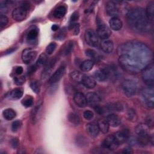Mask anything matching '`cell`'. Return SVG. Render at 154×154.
Masks as SVG:
<instances>
[{
    "instance_id": "obj_1",
    "label": "cell",
    "mask_w": 154,
    "mask_h": 154,
    "mask_svg": "<svg viewBox=\"0 0 154 154\" xmlns=\"http://www.w3.org/2000/svg\"><path fill=\"white\" fill-rule=\"evenodd\" d=\"M119 61L122 67L128 72L137 73L143 70L150 59L148 48L138 42L125 43L119 48Z\"/></svg>"
},
{
    "instance_id": "obj_2",
    "label": "cell",
    "mask_w": 154,
    "mask_h": 154,
    "mask_svg": "<svg viewBox=\"0 0 154 154\" xmlns=\"http://www.w3.org/2000/svg\"><path fill=\"white\" fill-rule=\"evenodd\" d=\"M128 21L131 28L137 32L145 31L149 26L145 10L141 8H135L129 11L127 14Z\"/></svg>"
},
{
    "instance_id": "obj_3",
    "label": "cell",
    "mask_w": 154,
    "mask_h": 154,
    "mask_svg": "<svg viewBox=\"0 0 154 154\" xmlns=\"http://www.w3.org/2000/svg\"><path fill=\"white\" fill-rule=\"evenodd\" d=\"M142 78L148 86H153L154 82V69L153 64L147 65L142 71Z\"/></svg>"
},
{
    "instance_id": "obj_4",
    "label": "cell",
    "mask_w": 154,
    "mask_h": 154,
    "mask_svg": "<svg viewBox=\"0 0 154 154\" xmlns=\"http://www.w3.org/2000/svg\"><path fill=\"white\" fill-rule=\"evenodd\" d=\"M144 89L142 92V98L143 105L147 108H153V86Z\"/></svg>"
},
{
    "instance_id": "obj_5",
    "label": "cell",
    "mask_w": 154,
    "mask_h": 154,
    "mask_svg": "<svg viewBox=\"0 0 154 154\" xmlns=\"http://www.w3.org/2000/svg\"><path fill=\"white\" fill-rule=\"evenodd\" d=\"M122 88L124 94L127 97L134 96L137 90V86L135 81L131 79H126L122 84Z\"/></svg>"
},
{
    "instance_id": "obj_6",
    "label": "cell",
    "mask_w": 154,
    "mask_h": 154,
    "mask_svg": "<svg viewBox=\"0 0 154 154\" xmlns=\"http://www.w3.org/2000/svg\"><path fill=\"white\" fill-rule=\"evenodd\" d=\"M119 145L120 144L119 143L114 135H108L103 140L102 143V146L103 148L109 150H114L117 149Z\"/></svg>"
},
{
    "instance_id": "obj_7",
    "label": "cell",
    "mask_w": 154,
    "mask_h": 154,
    "mask_svg": "<svg viewBox=\"0 0 154 154\" xmlns=\"http://www.w3.org/2000/svg\"><path fill=\"white\" fill-rule=\"evenodd\" d=\"M85 40L87 43L93 47H96L99 44V38L97 33L91 29L86 31L85 33Z\"/></svg>"
},
{
    "instance_id": "obj_8",
    "label": "cell",
    "mask_w": 154,
    "mask_h": 154,
    "mask_svg": "<svg viewBox=\"0 0 154 154\" xmlns=\"http://www.w3.org/2000/svg\"><path fill=\"white\" fill-rule=\"evenodd\" d=\"M37 52L31 48L24 49L22 53V60L25 64L32 63L37 57Z\"/></svg>"
},
{
    "instance_id": "obj_9",
    "label": "cell",
    "mask_w": 154,
    "mask_h": 154,
    "mask_svg": "<svg viewBox=\"0 0 154 154\" xmlns=\"http://www.w3.org/2000/svg\"><path fill=\"white\" fill-rule=\"evenodd\" d=\"M96 33L99 38L102 40L107 39L111 34L109 28L105 23H99Z\"/></svg>"
},
{
    "instance_id": "obj_10",
    "label": "cell",
    "mask_w": 154,
    "mask_h": 154,
    "mask_svg": "<svg viewBox=\"0 0 154 154\" xmlns=\"http://www.w3.org/2000/svg\"><path fill=\"white\" fill-rule=\"evenodd\" d=\"M27 10L22 6L15 8L12 11V17L14 20L17 22L23 20L27 15Z\"/></svg>"
},
{
    "instance_id": "obj_11",
    "label": "cell",
    "mask_w": 154,
    "mask_h": 154,
    "mask_svg": "<svg viewBox=\"0 0 154 154\" xmlns=\"http://www.w3.org/2000/svg\"><path fill=\"white\" fill-rule=\"evenodd\" d=\"M66 70V64H62L57 70L53 73L51 77L49 79V82L50 84H55L58 82L61 78L63 76Z\"/></svg>"
},
{
    "instance_id": "obj_12",
    "label": "cell",
    "mask_w": 154,
    "mask_h": 154,
    "mask_svg": "<svg viewBox=\"0 0 154 154\" xmlns=\"http://www.w3.org/2000/svg\"><path fill=\"white\" fill-rule=\"evenodd\" d=\"M106 11L112 17H117L119 13V9L117 3L114 1L108 2L106 5Z\"/></svg>"
},
{
    "instance_id": "obj_13",
    "label": "cell",
    "mask_w": 154,
    "mask_h": 154,
    "mask_svg": "<svg viewBox=\"0 0 154 154\" xmlns=\"http://www.w3.org/2000/svg\"><path fill=\"white\" fill-rule=\"evenodd\" d=\"M38 35V30L36 27L30 28L26 35V42L32 45L37 44Z\"/></svg>"
},
{
    "instance_id": "obj_14",
    "label": "cell",
    "mask_w": 154,
    "mask_h": 154,
    "mask_svg": "<svg viewBox=\"0 0 154 154\" xmlns=\"http://www.w3.org/2000/svg\"><path fill=\"white\" fill-rule=\"evenodd\" d=\"M73 100L75 104L80 108H84L87 104L85 96L80 92H77L74 94Z\"/></svg>"
},
{
    "instance_id": "obj_15",
    "label": "cell",
    "mask_w": 154,
    "mask_h": 154,
    "mask_svg": "<svg viewBox=\"0 0 154 154\" xmlns=\"http://www.w3.org/2000/svg\"><path fill=\"white\" fill-rule=\"evenodd\" d=\"M85 129L87 134L92 137H97L100 131L97 124H96L94 123H87L85 126Z\"/></svg>"
},
{
    "instance_id": "obj_16",
    "label": "cell",
    "mask_w": 154,
    "mask_h": 154,
    "mask_svg": "<svg viewBox=\"0 0 154 154\" xmlns=\"http://www.w3.org/2000/svg\"><path fill=\"white\" fill-rule=\"evenodd\" d=\"M135 132L137 136H147L149 135V126L144 123L138 125L135 128Z\"/></svg>"
},
{
    "instance_id": "obj_17",
    "label": "cell",
    "mask_w": 154,
    "mask_h": 154,
    "mask_svg": "<svg viewBox=\"0 0 154 154\" xmlns=\"http://www.w3.org/2000/svg\"><path fill=\"white\" fill-rule=\"evenodd\" d=\"M106 120L108 122L109 125L114 128L119 126L121 123V120L120 117L117 114L114 113L108 115Z\"/></svg>"
},
{
    "instance_id": "obj_18",
    "label": "cell",
    "mask_w": 154,
    "mask_h": 154,
    "mask_svg": "<svg viewBox=\"0 0 154 154\" xmlns=\"http://www.w3.org/2000/svg\"><path fill=\"white\" fill-rule=\"evenodd\" d=\"M86 99L87 103L92 105H97V103L100 101V98L97 94L94 92H89L86 95Z\"/></svg>"
},
{
    "instance_id": "obj_19",
    "label": "cell",
    "mask_w": 154,
    "mask_h": 154,
    "mask_svg": "<svg viewBox=\"0 0 154 154\" xmlns=\"http://www.w3.org/2000/svg\"><path fill=\"white\" fill-rule=\"evenodd\" d=\"M109 75V72L108 70L104 69H99L96 70L93 75L94 78L95 80L98 81H103L106 79Z\"/></svg>"
},
{
    "instance_id": "obj_20",
    "label": "cell",
    "mask_w": 154,
    "mask_h": 154,
    "mask_svg": "<svg viewBox=\"0 0 154 154\" xmlns=\"http://www.w3.org/2000/svg\"><path fill=\"white\" fill-rule=\"evenodd\" d=\"M115 137L119 143L120 144L125 142L128 138L129 136V133L128 129H124L121 131H119L114 134Z\"/></svg>"
},
{
    "instance_id": "obj_21",
    "label": "cell",
    "mask_w": 154,
    "mask_h": 154,
    "mask_svg": "<svg viewBox=\"0 0 154 154\" xmlns=\"http://www.w3.org/2000/svg\"><path fill=\"white\" fill-rule=\"evenodd\" d=\"M111 29L114 31H119L122 28V22L118 17H112L109 21Z\"/></svg>"
},
{
    "instance_id": "obj_22",
    "label": "cell",
    "mask_w": 154,
    "mask_h": 154,
    "mask_svg": "<svg viewBox=\"0 0 154 154\" xmlns=\"http://www.w3.org/2000/svg\"><path fill=\"white\" fill-rule=\"evenodd\" d=\"M102 50L105 53H111L114 48L113 42L109 39L103 40L100 44Z\"/></svg>"
},
{
    "instance_id": "obj_23",
    "label": "cell",
    "mask_w": 154,
    "mask_h": 154,
    "mask_svg": "<svg viewBox=\"0 0 154 154\" xmlns=\"http://www.w3.org/2000/svg\"><path fill=\"white\" fill-rule=\"evenodd\" d=\"M82 83L86 88L90 89L93 88L96 85V82L94 78L85 75L82 81Z\"/></svg>"
},
{
    "instance_id": "obj_24",
    "label": "cell",
    "mask_w": 154,
    "mask_h": 154,
    "mask_svg": "<svg viewBox=\"0 0 154 154\" xmlns=\"http://www.w3.org/2000/svg\"><path fill=\"white\" fill-rule=\"evenodd\" d=\"M145 12L148 20L149 22H153L154 18V2L153 1L148 4Z\"/></svg>"
},
{
    "instance_id": "obj_25",
    "label": "cell",
    "mask_w": 154,
    "mask_h": 154,
    "mask_svg": "<svg viewBox=\"0 0 154 154\" xmlns=\"http://www.w3.org/2000/svg\"><path fill=\"white\" fill-rule=\"evenodd\" d=\"M97 126L99 131L103 134H106L109 131V125L106 119H100L97 121Z\"/></svg>"
},
{
    "instance_id": "obj_26",
    "label": "cell",
    "mask_w": 154,
    "mask_h": 154,
    "mask_svg": "<svg viewBox=\"0 0 154 154\" xmlns=\"http://www.w3.org/2000/svg\"><path fill=\"white\" fill-rule=\"evenodd\" d=\"M85 75L81 72L75 70L71 72L70 75V77L71 79L76 82L82 83V81L84 78Z\"/></svg>"
},
{
    "instance_id": "obj_27",
    "label": "cell",
    "mask_w": 154,
    "mask_h": 154,
    "mask_svg": "<svg viewBox=\"0 0 154 154\" xmlns=\"http://www.w3.org/2000/svg\"><path fill=\"white\" fill-rule=\"evenodd\" d=\"M66 8L63 5H60L57 7L54 11V16L57 19L63 18L66 13Z\"/></svg>"
},
{
    "instance_id": "obj_28",
    "label": "cell",
    "mask_w": 154,
    "mask_h": 154,
    "mask_svg": "<svg viewBox=\"0 0 154 154\" xmlns=\"http://www.w3.org/2000/svg\"><path fill=\"white\" fill-rule=\"evenodd\" d=\"M106 107L111 111H122L123 109V105L119 102L109 103Z\"/></svg>"
},
{
    "instance_id": "obj_29",
    "label": "cell",
    "mask_w": 154,
    "mask_h": 154,
    "mask_svg": "<svg viewBox=\"0 0 154 154\" xmlns=\"http://www.w3.org/2000/svg\"><path fill=\"white\" fill-rule=\"evenodd\" d=\"M23 92L22 88H16L10 91L9 94V97L12 99L17 100L22 97V96H23Z\"/></svg>"
},
{
    "instance_id": "obj_30",
    "label": "cell",
    "mask_w": 154,
    "mask_h": 154,
    "mask_svg": "<svg viewBox=\"0 0 154 154\" xmlns=\"http://www.w3.org/2000/svg\"><path fill=\"white\" fill-rule=\"evenodd\" d=\"M2 115L6 120H11L16 117V113L13 109L7 108V109H5L3 111Z\"/></svg>"
},
{
    "instance_id": "obj_31",
    "label": "cell",
    "mask_w": 154,
    "mask_h": 154,
    "mask_svg": "<svg viewBox=\"0 0 154 154\" xmlns=\"http://www.w3.org/2000/svg\"><path fill=\"white\" fill-rule=\"evenodd\" d=\"M94 62L91 60H87L83 61L81 66V69L84 72H88L93 68Z\"/></svg>"
},
{
    "instance_id": "obj_32",
    "label": "cell",
    "mask_w": 154,
    "mask_h": 154,
    "mask_svg": "<svg viewBox=\"0 0 154 154\" xmlns=\"http://www.w3.org/2000/svg\"><path fill=\"white\" fill-rule=\"evenodd\" d=\"M69 121L73 125L78 126L80 123V118L78 114L74 112H70L68 115Z\"/></svg>"
},
{
    "instance_id": "obj_33",
    "label": "cell",
    "mask_w": 154,
    "mask_h": 154,
    "mask_svg": "<svg viewBox=\"0 0 154 154\" xmlns=\"http://www.w3.org/2000/svg\"><path fill=\"white\" fill-rule=\"evenodd\" d=\"M40 106L41 105H37L32 111L31 112V120L32 122L33 123H35L36 121H37V117L38 116L39 114V111H40Z\"/></svg>"
},
{
    "instance_id": "obj_34",
    "label": "cell",
    "mask_w": 154,
    "mask_h": 154,
    "mask_svg": "<svg viewBox=\"0 0 154 154\" xmlns=\"http://www.w3.org/2000/svg\"><path fill=\"white\" fill-rule=\"evenodd\" d=\"M48 61V56L45 53H42L36 62L37 66H42L45 65Z\"/></svg>"
},
{
    "instance_id": "obj_35",
    "label": "cell",
    "mask_w": 154,
    "mask_h": 154,
    "mask_svg": "<svg viewBox=\"0 0 154 154\" xmlns=\"http://www.w3.org/2000/svg\"><path fill=\"white\" fill-rule=\"evenodd\" d=\"M34 99L31 96H26L21 102L22 104L26 108L29 107L32 105Z\"/></svg>"
},
{
    "instance_id": "obj_36",
    "label": "cell",
    "mask_w": 154,
    "mask_h": 154,
    "mask_svg": "<svg viewBox=\"0 0 154 154\" xmlns=\"http://www.w3.org/2000/svg\"><path fill=\"white\" fill-rule=\"evenodd\" d=\"M127 118L129 121L133 122H136L137 120V115L135 111L132 109H129L127 112Z\"/></svg>"
},
{
    "instance_id": "obj_37",
    "label": "cell",
    "mask_w": 154,
    "mask_h": 154,
    "mask_svg": "<svg viewBox=\"0 0 154 154\" xmlns=\"http://www.w3.org/2000/svg\"><path fill=\"white\" fill-rule=\"evenodd\" d=\"M30 87L35 93L38 94L40 90V83L38 81H32L30 84Z\"/></svg>"
},
{
    "instance_id": "obj_38",
    "label": "cell",
    "mask_w": 154,
    "mask_h": 154,
    "mask_svg": "<svg viewBox=\"0 0 154 154\" xmlns=\"http://www.w3.org/2000/svg\"><path fill=\"white\" fill-rule=\"evenodd\" d=\"M69 29L72 30L74 35H78L79 32V25L78 23H70Z\"/></svg>"
},
{
    "instance_id": "obj_39",
    "label": "cell",
    "mask_w": 154,
    "mask_h": 154,
    "mask_svg": "<svg viewBox=\"0 0 154 154\" xmlns=\"http://www.w3.org/2000/svg\"><path fill=\"white\" fill-rule=\"evenodd\" d=\"M57 47V44L55 42H51L50 43L46 48V52L48 55H51L53 53V52L55 51V48Z\"/></svg>"
},
{
    "instance_id": "obj_40",
    "label": "cell",
    "mask_w": 154,
    "mask_h": 154,
    "mask_svg": "<svg viewBox=\"0 0 154 154\" xmlns=\"http://www.w3.org/2000/svg\"><path fill=\"white\" fill-rule=\"evenodd\" d=\"M21 122L19 120L14 121L11 124V131L14 132H17L21 127Z\"/></svg>"
},
{
    "instance_id": "obj_41",
    "label": "cell",
    "mask_w": 154,
    "mask_h": 154,
    "mask_svg": "<svg viewBox=\"0 0 154 154\" xmlns=\"http://www.w3.org/2000/svg\"><path fill=\"white\" fill-rule=\"evenodd\" d=\"M8 23V17L4 15L1 14L0 16V27L1 28L5 27Z\"/></svg>"
},
{
    "instance_id": "obj_42",
    "label": "cell",
    "mask_w": 154,
    "mask_h": 154,
    "mask_svg": "<svg viewBox=\"0 0 154 154\" xmlns=\"http://www.w3.org/2000/svg\"><path fill=\"white\" fill-rule=\"evenodd\" d=\"M25 82V78L23 76H17L14 79V82L17 85H22Z\"/></svg>"
},
{
    "instance_id": "obj_43",
    "label": "cell",
    "mask_w": 154,
    "mask_h": 154,
    "mask_svg": "<svg viewBox=\"0 0 154 154\" xmlns=\"http://www.w3.org/2000/svg\"><path fill=\"white\" fill-rule=\"evenodd\" d=\"M85 54L87 57L91 58H96L97 57V52L93 49H87L85 51Z\"/></svg>"
},
{
    "instance_id": "obj_44",
    "label": "cell",
    "mask_w": 154,
    "mask_h": 154,
    "mask_svg": "<svg viewBox=\"0 0 154 154\" xmlns=\"http://www.w3.org/2000/svg\"><path fill=\"white\" fill-rule=\"evenodd\" d=\"M84 117L88 120H91L94 116V114L93 112V111H90V110H86L84 111Z\"/></svg>"
},
{
    "instance_id": "obj_45",
    "label": "cell",
    "mask_w": 154,
    "mask_h": 154,
    "mask_svg": "<svg viewBox=\"0 0 154 154\" xmlns=\"http://www.w3.org/2000/svg\"><path fill=\"white\" fill-rule=\"evenodd\" d=\"M73 49V43L72 42H69L68 44L65 47V49H64V54L65 55H68L70 54Z\"/></svg>"
},
{
    "instance_id": "obj_46",
    "label": "cell",
    "mask_w": 154,
    "mask_h": 154,
    "mask_svg": "<svg viewBox=\"0 0 154 154\" xmlns=\"http://www.w3.org/2000/svg\"><path fill=\"white\" fill-rule=\"evenodd\" d=\"M79 19V13L78 11H75L70 16V23H76V21H77Z\"/></svg>"
},
{
    "instance_id": "obj_47",
    "label": "cell",
    "mask_w": 154,
    "mask_h": 154,
    "mask_svg": "<svg viewBox=\"0 0 154 154\" xmlns=\"http://www.w3.org/2000/svg\"><path fill=\"white\" fill-rule=\"evenodd\" d=\"M8 8L7 7V5L5 3L1 2V5H0V12H1V13L2 14H4V13H6L8 11Z\"/></svg>"
},
{
    "instance_id": "obj_48",
    "label": "cell",
    "mask_w": 154,
    "mask_h": 154,
    "mask_svg": "<svg viewBox=\"0 0 154 154\" xmlns=\"http://www.w3.org/2000/svg\"><path fill=\"white\" fill-rule=\"evenodd\" d=\"M10 144H11V146L14 149H16L19 146V141L18 140L17 138H13L10 141Z\"/></svg>"
},
{
    "instance_id": "obj_49",
    "label": "cell",
    "mask_w": 154,
    "mask_h": 154,
    "mask_svg": "<svg viewBox=\"0 0 154 154\" xmlns=\"http://www.w3.org/2000/svg\"><path fill=\"white\" fill-rule=\"evenodd\" d=\"M23 72V68L21 66H17L14 69V73L17 75H20Z\"/></svg>"
},
{
    "instance_id": "obj_50",
    "label": "cell",
    "mask_w": 154,
    "mask_h": 154,
    "mask_svg": "<svg viewBox=\"0 0 154 154\" xmlns=\"http://www.w3.org/2000/svg\"><path fill=\"white\" fill-rule=\"evenodd\" d=\"M36 66L34 65L33 66H31V67H29L28 70V74H32L33 73H34V72L36 70Z\"/></svg>"
},
{
    "instance_id": "obj_51",
    "label": "cell",
    "mask_w": 154,
    "mask_h": 154,
    "mask_svg": "<svg viewBox=\"0 0 154 154\" xmlns=\"http://www.w3.org/2000/svg\"><path fill=\"white\" fill-rule=\"evenodd\" d=\"M95 106H96V107L94 108V109H95L96 112H97L98 114H102L103 112V109H102L100 106H98L97 105H96Z\"/></svg>"
},
{
    "instance_id": "obj_52",
    "label": "cell",
    "mask_w": 154,
    "mask_h": 154,
    "mask_svg": "<svg viewBox=\"0 0 154 154\" xmlns=\"http://www.w3.org/2000/svg\"><path fill=\"white\" fill-rule=\"evenodd\" d=\"M122 152L123 153H127V154H130V153H132L133 151L131 149V147H126L125 149H123Z\"/></svg>"
},
{
    "instance_id": "obj_53",
    "label": "cell",
    "mask_w": 154,
    "mask_h": 154,
    "mask_svg": "<svg viewBox=\"0 0 154 154\" xmlns=\"http://www.w3.org/2000/svg\"><path fill=\"white\" fill-rule=\"evenodd\" d=\"M58 26L57 25H56V24H54V25H53L52 26V31H57V30H58Z\"/></svg>"
}]
</instances>
